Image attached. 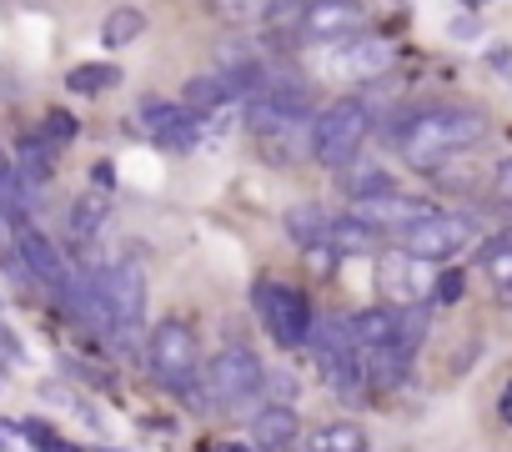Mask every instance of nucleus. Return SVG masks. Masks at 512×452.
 Listing matches in <instances>:
<instances>
[{
    "label": "nucleus",
    "mask_w": 512,
    "mask_h": 452,
    "mask_svg": "<svg viewBox=\"0 0 512 452\" xmlns=\"http://www.w3.org/2000/svg\"><path fill=\"white\" fill-rule=\"evenodd\" d=\"M392 136H397V151L417 171H437L447 156H457L487 136V116L472 106H427V111L407 116Z\"/></svg>",
    "instance_id": "1"
},
{
    "label": "nucleus",
    "mask_w": 512,
    "mask_h": 452,
    "mask_svg": "<svg viewBox=\"0 0 512 452\" xmlns=\"http://www.w3.org/2000/svg\"><path fill=\"white\" fill-rule=\"evenodd\" d=\"M146 367H151V377L166 392L186 397L191 407H206L211 402L206 397V377H201V342H196V327L191 322H181V317L156 322L151 337H146Z\"/></svg>",
    "instance_id": "2"
},
{
    "label": "nucleus",
    "mask_w": 512,
    "mask_h": 452,
    "mask_svg": "<svg viewBox=\"0 0 512 452\" xmlns=\"http://www.w3.org/2000/svg\"><path fill=\"white\" fill-rule=\"evenodd\" d=\"M367 136H372V101H367V96H342V101H332V106L312 121L307 151H312L317 166L347 171V166L362 156Z\"/></svg>",
    "instance_id": "3"
},
{
    "label": "nucleus",
    "mask_w": 512,
    "mask_h": 452,
    "mask_svg": "<svg viewBox=\"0 0 512 452\" xmlns=\"http://www.w3.org/2000/svg\"><path fill=\"white\" fill-rule=\"evenodd\" d=\"M312 362L322 372V382L337 392V397H357L372 377H367V357L352 337V317H317V332H312Z\"/></svg>",
    "instance_id": "4"
},
{
    "label": "nucleus",
    "mask_w": 512,
    "mask_h": 452,
    "mask_svg": "<svg viewBox=\"0 0 512 452\" xmlns=\"http://www.w3.org/2000/svg\"><path fill=\"white\" fill-rule=\"evenodd\" d=\"M101 297H106V337L116 342V352H131L146 317V272L136 262H111L101 272Z\"/></svg>",
    "instance_id": "5"
},
{
    "label": "nucleus",
    "mask_w": 512,
    "mask_h": 452,
    "mask_svg": "<svg viewBox=\"0 0 512 452\" xmlns=\"http://www.w3.org/2000/svg\"><path fill=\"white\" fill-rule=\"evenodd\" d=\"M256 312H262V327L277 347L297 352V347H312V332H317V312H312V297L302 287H287V282H262L256 287Z\"/></svg>",
    "instance_id": "6"
},
{
    "label": "nucleus",
    "mask_w": 512,
    "mask_h": 452,
    "mask_svg": "<svg viewBox=\"0 0 512 452\" xmlns=\"http://www.w3.org/2000/svg\"><path fill=\"white\" fill-rule=\"evenodd\" d=\"M267 392V367L251 347H221L206 367V397L211 407H246L251 397Z\"/></svg>",
    "instance_id": "7"
},
{
    "label": "nucleus",
    "mask_w": 512,
    "mask_h": 452,
    "mask_svg": "<svg viewBox=\"0 0 512 452\" xmlns=\"http://www.w3.org/2000/svg\"><path fill=\"white\" fill-rule=\"evenodd\" d=\"M472 232H477V226H472V216H457V211H437L432 221H422L417 226V232H407L402 237V252L407 257H417V262H447L452 252H462L467 242H472Z\"/></svg>",
    "instance_id": "8"
},
{
    "label": "nucleus",
    "mask_w": 512,
    "mask_h": 452,
    "mask_svg": "<svg viewBox=\"0 0 512 452\" xmlns=\"http://www.w3.org/2000/svg\"><path fill=\"white\" fill-rule=\"evenodd\" d=\"M352 216H357L362 226H372V232H402V237H407V232H417L422 221L437 216V201L392 191V196H377V201H357Z\"/></svg>",
    "instance_id": "9"
},
{
    "label": "nucleus",
    "mask_w": 512,
    "mask_h": 452,
    "mask_svg": "<svg viewBox=\"0 0 512 452\" xmlns=\"http://www.w3.org/2000/svg\"><path fill=\"white\" fill-rule=\"evenodd\" d=\"M16 257H21V267H26L41 287H51L56 297H61V287L71 282L66 257L56 252V242L41 232V226H21V232H16Z\"/></svg>",
    "instance_id": "10"
},
{
    "label": "nucleus",
    "mask_w": 512,
    "mask_h": 452,
    "mask_svg": "<svg viewBox=\"0 0 512 452\" xmlns=\"http://www.w3.org/2000/svg\"><path fill=\"white\" fill-rule=\"evenodd\" d=\"M297 437H302V417H297V407L272 402V407H262V412L251 417V442L262 447V452H292Z\"/></svg>",
    "instance_id": "11"
},
{
    "label": "nucleus",
    "mask_w": 512,
    "mask_h": 452,
    "mask_svg": "<svg viewBox=\"0 0 512 452\" xmlns=\"http://www.w3.org/2000/svg\"><path fill=\"white\" fill-rule=\"evenodd\" d=\"M282 232H287L302 252H317V247L332 242V216H327L317 201H297V206L282 211Z\"/></svg>",
    "instance_id": "12"
},
{
    "label": "nucleus",
    "mask_w": 512,
    "mask_h": 452,
    "mask_svg": "<svg viewBox=\"0 0 512 452\" xmlns=\"http://www.w3.org/2000/svg\"><path fill=\"white\" fill-rule=\"evenodd\" d=\"M392 61H397V56H392V46H387V41H377V36H352V41L337 51V71H342V76H357V81L382 76Z\"/></svg>",
    "instance_id": "13"
},
{
    "label": "nucleus",
    "mask_w": 512,
    "mask_h": 452,
    "mask_svg": "<svg viewBox=\"0 0 512 452\" xmlns=\"http://www.w3.org/2000/svg\"><path fill=\"white\" fill-rule=\"evenodd\" d=\"M352 337H357L362 357L387 352V347L397 342V307H362V312L352 317Z\"/></svg>",
    "instance_id": "14"
},
{
    "label": "nucleus",
    "mask_w": 512,
    "mask_h": 452,
    "mask_svg": "<svg viewBox=\"0 0 512 452\" xmlns=\"http://www.w3.org/2000/svg\"><path fill=\"white\" fill-rule=\"evenodd\" d=\"M357 26H362V11H357V6H347V0H322V6L307 11L302 36H312V41H332V36H347V31H357Z\"/></svg>",
    "instance_id": "15"
},
{
    "label": "nucleus",
    "mask_w": 512,
    "mask_h": 452,
    "mask_svg": "<svg viewBox=\"0 0 512 452\" xmlns=\"http://www.w3.org/2000/svg\"><path fill=\"white\" fill-rule=\"evenodd\" d=\"M181 106L191 116H211L221 106H231V91H226V76L221 71H206V76H191L186 91H181Z\"/></svg>",
    "instance_id": "16"
},
{
    "label": "nucleus",
    "mask_w": 512,
    "mask_h": 452,
    "mask_svg": "<svg viewBox=\"0 0 512 452\" xmlns=\"http://www.w3.org/2000/svg\"><path fill=\"white\" fill-rule=\"evenodd\" d=\"M186 116H191V111H186L181 101H161V96H146V101L136 106V121H141V131H146L156 146H161Z\"/></svg>",
    "instance_id": "17"
},
{
    "label": "nucleus",
    "mask_w": 512,
    "mask_h": 452,
    "mask_svg": "<svg viewBox=\"0 0 512 452\" xmlns=\"http://www.w3.org/2000/svg\"><path fill=\"white\" fill-rule=\"evenodd\" d=\"M16 171H21L31 186H46V181L56 176V146H51L46 136H26V141L16 146Z\"/></svg>",
    "instance_id": "18"
},
{
    "label": "nucleus",
    "mask_w": 512,
    "mask_h": 452,
    "mask_svg": "<svg viewBox=\"0 0 512 452\" xmlns=\"http://www.w3.org/2000/svg\"><path fill=\"white\" fill-rule=\"evenodd\" d=\"M106 216H111L106 191H86V196H76V201H71V237L91 242V237L101 232V226H106Z\"/></svg>",
    "instance_id": "19"
},
{
    "label": "nucleus",
    "mask_w": 512,
    "mask_h": 452,
    "mask_svg": "<svg viewBox=\"0 0 512 452\" xmlns=\"http://www.w3.org/2000/svg\"><path fill=\"white\" fill-rule=\"evenodd\" d=\"M342 191H347V196H352V206H357V201L392 196V191H397V181H392L382 166H352V171L342 176Z\"/></svg>",
    "instance_id": "20"
},
{
    "label": "nucleus",
    "mask_w": 512,
    "mask_h": 452,
    "mask_svg": "<svg viewBox=\"0 0 512 452\" xmlns=\"http://www.w3.org/2000/svg\"><path fill=\"white\" fill-rule=\"evenodd\" d=\"M66 86H71L76 96H101V91L121 86V66H111V61H86V66L66 71Z\"/></svg>",
    "instance_id": "21"
},
{
    "label": "nucleus",
    "mask_w": 512,
    "mask_h": 452,
    "mask_svg": "<svg viewBox=\"0 0 512 452\" xmlns=\"http://www.w3.org/2000/svg\"><path fill=\"white\" fill-rule=\"evenodd\" d=\"M141 31H146V16H141L136 6H121V11H111V16L101 21V46L121 51V46H131Z\"/></svg>",
    "instance_id": "22"
},
{
    "label": "nucleus",
    "mask_w": 512,
    "mask_h": 452,
    "mask_svg": "<svg viewBox=\"0 0 512 452\" xmlns=\"http://www.w3.org/2000/svg\"><path fill=\"white\" fill-rule=\"evenodd\" d=\"M312 452H367V432L357 422H332V427L317 432Z\"/></svg>",
    "instance_id": "23"
},
{
    "label": "nucleus",
    "mask_w": 512,
    "mask_h": 452,
    "mask_svg": "<svg viewBox=\"0 0 512 452\" xmlns=\"http://www.w3.org/2000/svg\"><path fill=\"white\" fill-rule=\"evenodd\" d=\"M372 226H362L357 216H342V221H332V242L327 247H337V252H367L372 247Z\"/></svg>",
    "instance_id": "24"
},
{
    "label": "nucleus",
    "mask_w": 512,
    "mask_h": 452,
    "mask_svg": "<svg viewBox=\"0 0 512 452\" xmlns=\"http://www.w3.org/2000/svg\"><path fill=\"white\" fill-rule=\"evenodd\" d=\"M462 297H467L462 267H442V272H437V287H432V307H457Z\"/></svg>",
    "instance_id": "25"
},
{
    "label": "nucleus",
    "mask_w": 512,
    "mask_h": 452,
    "mask_svg": "<svg viewBox=\"0 0 512 452\" xmlns=\"http://www.w3.org/2000/svg\"><path fill=\"white\" fill-rule=\"evenodd\" d=\"M482 267H487V277L512 297V242H497V247H487L482 252Z\"/></svg>",
    "instance_id": "26"
},
{
    "label": "nucleus",
    "mask_w": 512,
    "mask_h": 452,
    "mask_svg": "<svg viewBox=\"0 0 512 452\" xmlns=\"http://www.w3.org/2000/svg\"><path fill=\"white\" fill-rule=\"evenodd\" d=\"M307 11H312V6H297V0H282V6H262V21H267V26H277V31H292V26L302 31V26H307Z\"/></svg>",
    "instance_id": "27"
},
{
    "label": "nucleus",
    "mask_w": 512,
    "mask_h": 452,
    "mask_svg": "<svg viewBox=\"0 0 512 452\" xmlns=\"http://www.w3.org/2000/svg\"><path fill=\"white\" fill-rule=\"evenodd\" d=\"M76 136H81V126H76L71 111H51V116H46V141H51V146H71Z\"/></svg>",
    "instance_id": "28"
},
{
    "label": "nucleus",
    "mask_w": 512,
    "mask_h": 452,
    "mask_svg": "<svg viewBox=\"0 0 512 452\" xmlns=\"http://www.w3.org/2000/svg\"><path fill=\"white\" fill-rule=\"evenodd\" d=\"M21 437H26L31 447H41V452H66V442H61V437H56V432H51L41 417H26V422H21Z\"/></svg>",
    "instance_id": "29"
},
{
    "label": "nucleus",
    "mask_w": 512,
    "mask_h": 452,
    "mask_svg": "<svg viewBox=\"0 0 512 452\" xmlns=\"http://www.w3.org/2000/svg\"><path fill=\"white\" fill-rule=\"evenodd\" d=\"M452 36H457V41L482 36V16H477V11H457V16H452Z\"/></svg>",
    "instance_id": "30"
},
{
    "label": "nucleus",
    "mask_w": 512,
    "mask_h": 452,
    "mask_svg": "<svg viewBox=\"0 0 512 452\" xmlns=\"http://www.w3.org/2000/svg\"><path fill=\"white\" fill-rule=\"evenodd\" d=\"M492 191H497V201H502V206H512V156L497 166V176H492Z\"/></svg>",
    "instance_id": "31"
},
{
    "label": "nucleus",
    "mask_w": 512,
    "mask_h": 452,
    "mask_svg": "<svg viewBox=\"0 0 512 452\" xmlns=\"http://www.w3.org/2000/svg\"><path fill=\"white\" fill-rule=\"evenodd\" d=\"M307 262H312V272H322V277H327V272H332V262H337V252H332V247H317V252H307Z\"/></svg>",
    "instance_id": "32"
},
{
    "label": "nucleus",
    "mask_w": 512,
    "mask_h": 452,
    "mask_svg": "<svg viewBox=\"0 0 512 452\" xmlns=\"http://www.w3.org/2000/svg\"><path fill=\"white\" fill-rule=\"evenodd\" d=\"M497 417L512 427V382H507V387H502V397H497Z\"/></svg>",
    "instance_id": "33"
},
{
    "label": "nucleus",
    "mask_w": 512,
    "mask_h": 452,
    "mask_svg": "<svg viewBox=\"0 0 512 452\" xmlns=\"http://www.w3.org/2000/svg\"><path fill=\"white\" fill-rule=\"evenodd\" d=\"M221 452H251V447H221Z\"/></svg>",
    "instance_id": "34"
}]
</instances>
